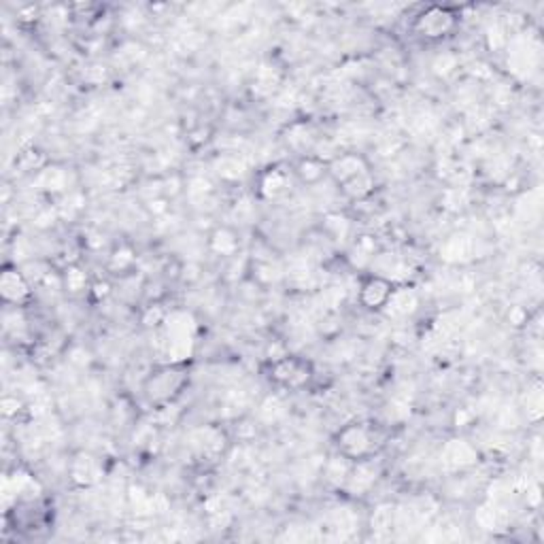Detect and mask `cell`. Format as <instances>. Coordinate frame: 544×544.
Returning a JSON list of instances; mask_svg holds the SVG:
<instances>
[{"instance_id": "1", "label": "cell", "mask_w": 544, "mask_h": 544, "mask_svg": "<svg viewBox=\"0 0 544 544\" xmlns=\"http://www.w3.org/2000/svg\"><path fill=\"white\" fill-rule=\"evenodd\" d=\"M455 28V13L445 6H428L415 19V30L425 39H443Z\"/></svg>"}, {"instance_id": "2", "label": "cell", "mask_w": 544, "mask_h": 544, "mask_svg": "<svg viewBox=\"0 0 544 544\" xmlns=\"http://www.w3.org/2000/svg\"><path fill=\"white\" fill-rule=\"evenodd\" d=\"M185 383L181 370L177 368H164L156 374H151L145 383V393L151 402L156 404H164L171 402V398L179 391Z\"/></svg>"}, {"instance_id": "3", "label": "cell", "mask_w": 544, "mask_h": 544, "mask_svg": "<svg viewBox=\"0 0 544 544\" xmlns=\"http://www.w3.org/2000/svg\"><path fill=\"white\" fill-rule=\"evenodd\" d=\"M271 378L287 389H300L311 378V366L300 358H281L271 366Z\"/></svg>"}, {"instance_id": "4", "label": "cell", "mask_w": 544, "mask_h": 544, "mask_svg": "<svg viewBox=\"0 0 544 544\" xmlns=\"http://www.w3.org/2000/svg\"><path fill=\"white\" fill-rule=\"evenodd\" d=\"M338 449L347 459H363L372 449V434L366 425L351 423L345 425L336 436Z\"/></svg>"}, {"instance_id": "5", "label": "cell", "mask_w": 544, "mask_h": 544, "mask_svg": "<svg viewBox=\"0 0 544 544\" xmlns=\"http://www.w3.org/2000/svg\"><path fill=\"white\" fill-rule=\"evenodd\" d=\"M393 289H396V285H393L391 278L374 274V276L366 278L362 283V287H360V302H362L366 308H370V311L385 308V304L391 298Z\"/></svg>"}, {"instance_id": "6", "label": "cell", "mask_w": 544, "mask_h": 544, "mask_svg": "<svg viewBox=\"0 0 544 544\" xmlns=\"http://www.w3.org/2000/svg\"><path fill=\"white\" fill-rule=\"evenodd\" d=\"M0 293L6 304H21L30 298V283L28 276L17 268H4L0 274Z\"/></svg>"}, {"instance_id": "7", "label": "cell", "mask_w": 544, "mask_h": 544, "mask_svg": "<svg viewBox=\"0 0 544 544\" xmlns=\"http://www.w3.org/2000/svg\"><path fill=\"white\" fill-rule=\"evenodd\" d=\"M419 306V293L415 287H408V285H402V287H396L391 298L387 300L385 304V315L391 317V319H404L408 315H413Z\"/></svg>"}, {"instance_id": "8", "label": "cell", "mask_w": 544, "mask_h": 544, "mask_svg": "<svg viewBox=\"0 0 544 544\" xmlns=\"http://www.w3.org/2000/svg\"><path fill=\"white\" fill-rule=\"evenodd\" d=\"M366 173H368V164L358 153H345V156L336 158L330 164V175L334 177V181L341 183V185L353 181V179L362 177Z\"/></svg>"}, {"instance_id": "9", "label": "cell", "mask_w": 544, "mask_h": 544, "mask_svg": "<svg viewBox=\"0 0 544 544\" xmlns=\"http://www.w3.org/2000/svg\"><path fill=\"white\" fill-rule=\"evenodd\" d=\"M71 478L79 487H90L100 478V465L90 455H77L71 463Z\"/></svg>"}, {"instance_id": "10", "label": "cell", "mask_w": 544, "mask_h": 544, "mask_svg": "<svg viewBox=\"0 0 544 544\" xmlns=\"http://www.w3.org/2000/svg\"><path fill=\"white\" fill-rule=\"evenodd\" d=\"M443 461H445V465H449L453 470L465 468V465H472L476 461V451L463 440H451L443 449Z\"/></svg>"}, {"instance_id": "11", "label": "cell", "mask_w": 544, "mask_h": 544, "mask_svg": "<svg viewBox=\"0 0 544 544\" xmlns=\"http://www.w3.org/2000/svg\"><path fill=\"white\" fill-rule=\"evenodd\" d=\"M376 480V468L368 461H360L358 465L351 468L349 476H347V489L356 495L366 493Z\"/></svg>"}, {"instance_id": "12", "label": "cell", "mask_w": 544, "mask_h": 544, "mask_svg": "<svg viewBox=\"0 0 544 544\" xmlns=\"http://www.w3.org/2000/svg\"><path fill=\"white\" fill-rule=\"evenodd\" d=\"M289 187V175L283 168H268L260 177V196L266 200H274L283 196Z\"/></svg>"}, {"instance_id": "13", "label": "cell", "mask_w": 544, "mask_h": 544, "mask_svg": "<svg viewBox=\"0 0 544 544\" xmlns=\"http://www.w3.org/2000/svg\"><path fill=\"white\" fill-rule=\"evenodd\" d=\"M191 445H193V449H198L204 455L219 453L223 449V436L215 428H202L191 434Z\"/></svg>"}, {"instance_id": "14", "label": "cell", "mask_w": 544, "mask_h": 544, "mask_svg": "<svg viewBox=\"0 0 544 544\" xmlns=\"http://www.w3.org/2000/svg\"><path fill=\"white\" fill-rule=\"evenodd\" d=\"M208 247L213 253L217 256H236L238 251V238L230 228H217L211 238H208Z\"/></svg>"}, {"instance_id": "15", "label": "cell", "mask_w": 544, "mask_h": 544, "mask_svg": "<svg viewBox=\"0 0 544 544\" xmlns=\"http://www.w3.org/2000/svg\"><path fill=\"white\" fill-rule=\"evenodd\" d=\"M474 249V241L470 236H453L445 243L443 247V258L449 262H459L465 260Z\"/></svg>"}, {"instance_id": "16", "label": "cell", "mask_w": 544, "mask_h": 544, "mask_svg": "<svg viewBox=\"0 0 544 544\" xmlns=\"http://www.w3.org/2000/svg\"><path fill=\"white\" fill-rule=\"evenodd\" d=\"M296 173H298V177H300L304 183L315 185V183H319L323 177H326L328 166H326L319 158H304V160L298 164Z\"/></svg>"}, {"instance_id": "17", "label": "cell", "mask_w": 544, "mask_h": 544, "mask_svg": "<svg viewBox=\"0 0 544 544\" xmlns=\"http://www.w3.org/2000/svg\"><path fill=\"white\" fill-rule=\"evenodd\" d=\"M36 183L45 191H62L69 185V175H66V171H62L58 166H51V168H45V171L39 173Z\"/></svg>"}, {"instance_id": "18", "label": "cell", "mask_w": 544, "mask_h": 544, "mask_svg": "<svg viewBox=\"0 0 544 544\" xmlns=\"http://www.w3.org/2000/svg\"><path fill=\"white\" fill-rule=\"evenodd\" d=\"M245 171H247V166H245L243 158H238V156H223L221 160H217V173L228 181L241 179Z\"/></svg>"}, {"instance_id": "19", "label": "cell", "mask_w": 544, "mask_h": 544, "mask_svg": "<svg viewBox=\"0 0 544 544\" xmlns=\"http://www.w3.org/2000/svg\"><path fill=\"white\" fill-rule=\"evenodd\" d=\"M62 287H64L69 293H73V296L81 293V291L88 287V276H86V272L81 271V268H77V266H69L66 271L62 272Z\"/></svg>"}, {"instance_id": "20", "label": "cell", "mask_w": 544, "mask_h": 544, "mask_svg": "<svg viewBox=\"0 0 544 544\" xmlns=\"http://www.w3.org/2000/svg\"><path fill=\"white\" fill-rule=\"evenodd\" d=\"M136 262V256L134 251L128 247V245H121L119 249L113 251L111 260H109V268L113 272H128Z\"/></svg>"}, {"instance_id": "21", "label": "cell", "mask_w": 544, "mask_h": 544, "mask_svg": "<svg viewBox=\"0 0 544 544\" xmlns=\"http://www.w3.org/2000/svg\"><path fill=\"white\" fill-rule=\"evenodd\" d=\"M349 472H351V468H349V463H347V457H345V455H343V457H336V459H330V461H328V465H326V476H328V480H330V483H334V485H343V483H347Z\"/></svg>"}, {"instance_id": "22", "label": "cell", "mask_w": 544, "mask_h": 544, "mask_svg": "<svg viewBox=\"0 0 544 544\" xmlns=\"http://www.w3.org/2000/svg\"><path fill=\"white\" fill-rule=\"evenodd\" d=\"M285 415V404L281 402V398H276V396H268L264 402H262V406H260V417L264 419V421H278L281 417Z\"/></svg>"}, {"instance_id": "23", "label": "cell", "mask_w": 544, "mask_h": 544, "mask_svg": "<svg viewBox=\"0 0 544 544\" xmlns=\"http://www.w3.org/2000/svg\"><path fill=\"white\" fill-rule=\"evenodd\" d=\"M457 66H459V60H457L455 54H443V56H438V58L434 60V64H432V69H434V73H436L438 77H449V75H453L455 71H457Z\"/></svg>"}, {"instance_id": "24", "label": "cell", "mask_w": 544, "mask_h": 544, "mask_svg": "<svg viewBox=\"0 0 544 544\" xmlns=\"http://www.w3.org/2000/svg\"><path fill=\"white\" fill-rule=\"evenodd\" d=\"M343 189H345V193L351 196V198H362V196H366V193L372 189V179H370V175L366 173V175L353 179V181L345 183Z\"/></svg>"}, {"instance_id": "25", "label": "cell", "mask_w": 544, "mask_h": 544, "mask_svg": "<svg viewBox=\"0 0 544 544\" xmlns=\"http://www.w3.org/2000/svg\"><path fill=\"white\" fill-rule=\"evenodd\" d=\"M287 141H289V145H291L293 149H304V147L308 145V141H311V132H308V128H306V126L296 124V126H291V128H289V132H287Z\"/></svg>"}, {"instance_id": "26", "label": "cell", "mask_w": 544, "mask_h": 544, "mask_svg": "<svg viewBox=\"0 0 544 544\" xmlns=\"http://www.w3.org/2000/svg\"><path fill=\"white\" fill-rule=\"evenodd\" d=\"M278 268L276 266H272V262H268V260H264V262H258L256 264V281L258 283H262V285H271V283H274L276 278H278Z\"/></svg>"}, {"instance_id": "27", "label": "cell", "mask_w": 544, "mask_h": 544, "mask_svg": "<svg viewBox=\"0 0 544 544\" xmlns=\"http://www.w3.org/2000/svg\"><path fill=\"white\" fill-rule=\"evenodd\" d=\"M326 230L334 236V238H343L349 232V221L341 215H328L326 217Z\"/></svg>"}, {"instance_id": "28", "label": "cell", "mask_w": 544, "mask_h": 544, "mask_svg": "<svg viewBox=\"0 0 544 544\" xmlns=\"http://www.w3.org/2000/svg\"><path fill=\"white\" fill-rule=\"evenodd\" d=\"M56 215H58V211H56V208H51V206H45V208H41V211L34 215V226H36V228H41V230H45V228L54 226V221H56Z\"/></svg>"}, {"instance_id": "29", "label": "cell", "mask_w": 544, "mask_h": 544, "mask_svg": "<svg viewBox=\"0 0 544 544\" xmlns=\"http://www.w3.org/2000/svg\"><path fill=\"white\" fill-rule=\"evenodd\" d=\"M19 164H21V168H26V171H36V168L43 166V158H41L39 151L30 149V151H24V153H21Z\"/></svg>"}, {"instance_id": "30", "label": "cell", "mask_w": 544, "mask_h": 544, "mask_svg": "<svg viewBox=\"0 0 544 544\" xmlns=\"http://www.w3.org/2000/svg\"><path fill=\"white\" fill-rule=\"evenodd\" d=\"M164 319H166V313H164L160 306H149V308H147V315L143 317V323H145L147 328H151V326L164 323Z\"/></svg>"}, {"instance_id": "31", "label": "cell", "mask_w": 544, "mask_h": 544, "mask_svg": "<svg viewBox=\"0 0 544 544\" xmlns=\"http://www.w3.org/2000/svg\"><path fill=\"white\" fill-rule=\"evenodd\" d=\"M540 408H543V396H540V391L528 393V413H532V419L540 417Z\"/></svg>"}]
</instances>
